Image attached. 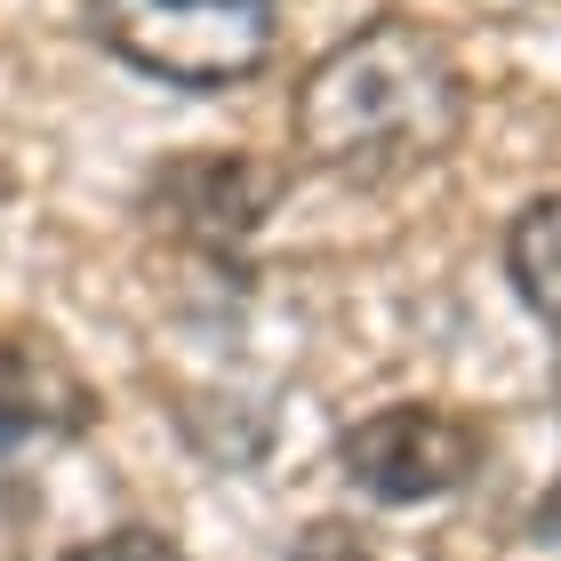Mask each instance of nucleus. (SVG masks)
Masks as SVG:
<instances>
[{
	"label": "nucleus",
	"instance_id": "obj_9",
	"mask_svg": "<svg viewBox=\"0 0 561 561\" xmlns=\"http://www.w3.org/2000/svg\"><path fill=\"white\" fill-rule=\"evenodd\" d=\"M529 529H538V546H546V553H561V481H553V497L538 505V522H529Z\"/></svg>",
	"mask_w": 561,
	"mask_h": 561
},
{
	"label": "nucleus",
	"instance_id": "obj_1",
	"mask_svg": "<svg viewBox=\"0 0 561 561\" xmlns=\"http://www.w3.org/2000/svg\"><path fill=\"white\" fill-rule=\"evenodd\" d=\"M473 121L457 48L417 16H369L329 41L289 89V145L337 185H401L449 161Z\"/></svg>",
	"mask_w": 561,
	"mask_h": 561
},
{
	"label": "nucleus",
	"instance_id": "obj_5",
	"mask_svg": "<svg viewBox=\"0 0 561 561\" xmlns=\"http://www.w3.org/2000/svg\"><path fill=\"white\" fill-rule=\"evenodd\" d=\"M96 425L89 377L48 329H0V457L24 442H81Z\"/></svg>",
	"mask_w": 561,
	"mask_h": 561
},
{
	"label": "nucleus",
	"instance_id": "obj_4",
	"mask_svg": "<svg viewBox=\"0 0 561 561\" xmlns=\"http://www.w3.org/2000/svg\"><path fill=\"white\" fill-rule=\"evenodd\" d=\"M273 201H280V169L257 161L249 145H193L145 176V217L201 257H233L241 241H257Z\"/></svg>",
	"mask_w": 561,
	"mask_h": 561
},
{
	"label": "nucleus",
	"instance_id": "obj_8",
	"mask_svg": "<svg viewBox=\"0 0 561 561\" xmlns=\"http://www.w3.org/2000/svg\"><path fill=\"white\" fill-rule=\"evenodd\" d=\"M289 561H377V546H369V529H362V522L321 514V522H305L297 538H289Z\"/></svg>",
	"mask_w": 561,
	"mask_h": 561
},
{
	"label": "nucleus",
	"instance_id": "obj_2",
	"mask_svg": "<svg viewBox=\"0 0 561 561\" xmlns=\"http://www.w3.org/2000/svg\"><path fill=\"white\" fill-rule=\"evenodd\" d=\"M89 41L185 96L257 81L280 48V0H89Z\"/></svg>",
	"mask_w": 561,
	"mask_h": 561
},
{
	"label": "nucleus",
	"instance_id": "obj_7",
	"mask_svg": "<svg viewBox=\"0 0 561 561\" xmlns=\"http://www.w3.org/2000/svg\"><path fill=\"white\" fill-rule=\"evenodd\" d=\"M57 561H185V546H176L169 529L129 522V529H105V538H81L72 553H57Z\"/></svg>",
	"mask_w": 561,
	"mask_h": 561
},
{
	"label": "nucleus",
	"instance_id": "obj_6",
	"mask_svg": "<svg viewBox=\"0 0 561 561\" xmlns=\"http://www.w3.org/2000/svg\"><path fill=\"white\" fill-rule=\"evenodd\" d=\"M505 280L546 329H561V193H538L514 209V225H505Z\"/></svg>",
	"mask_w": 561,
	"mask_h": 561
},
{
	"label": "nucleus",
	"instance_id": "obj_10",
	"mask_svg": "<svg viewBox=\"0 0 561 561\" xmlns=\"http://www.w3.org/2000/svg\"><path fill=\"white\" fill-rule=\"evenodd\" d=\"M553 410H561V362H553Z\"/></svg>",
	"mask_w": 561,
	"mask_h": 561
},
{
	"label": "nucleus",
	"instance_id": "obj_3",
	"mask_svg": "<svg viewBox=\"0 0 561 561\" xmlns=\"http://www.w3.org/2000/svg\"><path fill=\"white\" fill-rule=\"evenodd\" d=\"M490 457V433L449 401H386L337 433V473L377 505H433L457 497Z\"/></svg>",
	"mask_w": 561,
	"mask_h": 561
}]
</instances>
